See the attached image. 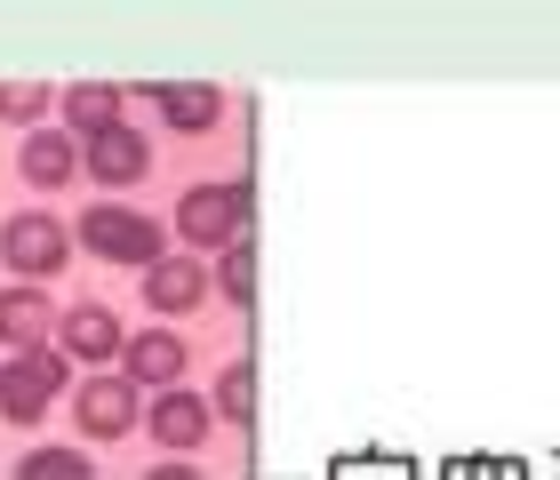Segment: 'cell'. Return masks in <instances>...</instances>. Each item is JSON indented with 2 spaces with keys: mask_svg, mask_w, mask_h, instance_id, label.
Segmentation results:
<instances>
[{
  "mask_svg": "<svg viewBox=\"0 0 560 480\" xmlns=\"http://www.w3.org/2000/svg\"><path fill=\"white\" fill-rule=\"evenodd\" d=\"M248 209H257V192H248L241 176H224V185H192L185 200H176V233H185V248L209 265L217 248L248 241Z\"/></svg>",
  "mask_w": 560,
  "mask_h": 480,
  "instance_id": "6da1fadb",
  "label": "cell"
},
{
  "mask_svg": "<svg viewBox=\"0 0 560 480\" xmlns=\"http://www.w3.org/2000/svg\"><path fill=\"white\" fill-rule=\"evenodd\" d=\"M144 424H152V441H161V448H176V457H185V448H200V441L217 433L209 393H185V385H168L161 400H152V409H144Z\"/></svg>",
  "mask_w": 560,
  "mask_h": 480,
  "instance_id": "9c48e42d",
  "label": "cell"
},
{
  "mask_svg": "<svg viewBox=\"0 0 560 480\" xmlns=\"http://www.w3.org/2000/svg\"><path fill=\"white\" fill-rule=\"evenodd\" d=\"M16 480H96V465L81 448H33V457L16 465Z\"/></svg>",
  "mask_w": 560,
  "mask_h": 480,
  "instance_id": "ac0fdd59",
  "label": "cell"
},
{
  "mask_svg": "<svg viewBox=\"0 0 560 480\" xmlns=\"http://www.w3.org/2000/svg\"><path fill=\"white\" fill-rule=\"evenodd\" d=\"M65 393H72V361L57 344H33L16 361H0V417L9 424H40L48 400H65Z\"/></svg>",
  "mask_w": 560,
  "mask_h": 480,
  "instance_id": "7a4b0ae2",
  "label": "cell"
},
{
  "mask_svg": "<svg viewBox=\"0 0 560 480\" xmlns=\"http://www.w3.org/2000/svg\"><path fill=\"white\" fill-rule=\"evenodd\" d=\"M57 337V305H48V289H0V344L9 352H33Z\"/></svg>",
  "mask_w": 560,
  "mask_h": 480,
  "instance_id": "4fadbf2b",
  "label": "cell"
},
{
  "mask_svg": "<svg viewBox=\"0 0 560 480\" xmlns=\"http://www.w3.org/2000/svg\"><path fill=\"white\" fill-rule=\"evenodd\" d=\"M120 105H129V96H120L113 81H72V89H57V113H65V137L72 144L120 129Z\"/></svg>",
  "mask_w": 560,
  "mask_h": 480,
  "instance_id": "7c38bea8",
  "label": "cell"
},
{
  "mask_svg": "<svg viewBox=\"0 0 560 480\" xmlns=\"http://www.w3.org/2000/svg\"><path fill=\"white\" fill-rule=\"evenodd\" d=\"M65 257H72V233L48 209H16L0 224V265L24 272V289H48V272H65Z\"/></svg>",
  "mask_w": 560,
  "mask_h": 480,
  "instance_id": "277c9868",
  "label": "cell"
},
{
  "mask_svg": "<svg viewBox=\"0 0 560 480\" xmlns=\"http://www.w3.org/2000/svg\"><path fill=\"white\" fill-rule=\"evenodd\" d=\"M48 113H57V89H48V81H0V120H16V129H40Z\"/></svg>",
  "mask_w": 560,
  "mask_h": 480,
  "instance_id": "e0dca14e",
  "label": "cell"
},
{
  "mask_svg": "<svg viewBox=\"0 0 560 480\" xmlns=\"http://www.w3.org/2000/svg\"><path fill=\"white\" fill-rule=\"evenodd\" d=\"M81 168H89L105 192L144 185V176H152V144H144V129H129V120H120V129H105V137L81 144Z\"/></svg>",
  "mask_w": 560,
  "mask_h": 480,
  "instance_id": "52a82bcc",
  "label": "cell"
},
{
  "mask_svg": "<svg viewBox=\"0 0 560 480\" xmlns=\"http://www.w3.org/2000/svg\"><path fill=\"white\" fill-rule=\"evenodd\" d=\"M57 352H65V361H81V368L120 361V313L113 305H72V313H57Z\"/></svg>",
  "mask_w": 560,
  "mask_h": 480,
  "instance_id": "ba28073f",
  "label": "cell"
},
{
  "mask_svg": "<svg viewBox=\"0 0 560 480\" xmlns=\"http://www.w3.org/2000/svg\"><path fill=\"white\" fill-rule=\"evenodd\" d=\"M337 480H409V465H393V457H361V465H337Z\"/></svg>",
  "mask_w": 560,
  "mask_h": 480,
  "instance_id": "d6986e66",
  "label": "cell"
},
{
  "mask_svg": "<svg viewBox=\"0 0 560 480\" xmlns=\"http://www.w3.org/2000/svg\"><path fill=\"white\" fill-rule=\"evenodd\" d=\"M209 289L224 296V305H257V248H248V241L217 248V272H209Z\"/></svg>",
  "mask_w": 560,
  "mask_h": 480,
  "instance_id": "9a60e30c",
  "label": "cell"
},
{
  "mask_svg": "<svg viewBox=\"0 0 560 480\" xmlns=\"http://www.w3.org/2000/svg\"><path fill=\"white\" fill-rule=\"evenodd\" d=\"M152 480H192V472H185V465H161V472H152Z\"/></svg>",
  "mask_w": 560,
  "mask_h": 480,
  "instance_id": "ffe728a7",
  "label": "cell"
},
{
  "mask_svg": "<svg viewBox=\"0 0 560 480\" xmlns=\"http://www.w3.org/2000/svg\"><path fill=\"white\" fill-rule=\"evenodd\" d=\"M137 281H144V305H152V313H192V305H209V265H200V257H161V265H144Z\"/></svg>",
  "mask_w": 560,
  "mask_h": 480,
  "instance_id": "30bf717a",
  "label": "cell"
},
{
  "mask_svg": "<svg viewBox=\"0 0 560 480\" xmlns=\"http://www.w3.org/2000/svg\"><path fill=\"white\" fill-rule=\"evenodd\" d=\"M185 361H192V344L176 337V328H144V337H120V376L144 393H168L176 376H185Z\"/></svg>",
  "mask_w": 560,
  "mask_h": 480,
  "instance_id": "8992f818",
  "label": "cell"
},
{
  "mask_svg": "<svg viewBox=\"0 0 560 480\" xmlns=\"http://www.w3.org/2000/svg\"><path fill=\"white\" fill-rule=\"evenodd\" d=\"M72 417H81V441H120V433H137L144 400H137L129 376H81V400H72Z\"/></svg>",
  "mask_w": 560,
  "mask_h": 480,
  "instance_id": "5b68a950",
  "label": "cell"
},
{
  "mask_svg": "<svg viewBox=\"0 0 560 480\" xmlns=\"http://www.w3.org/2000/svg\"><path fill=\"white\" fill-rule=\"evenodd\" d=\"M161 120H168L176 137L217 129V120H224V89L217 81H176V89H161Z\"/></svg>",
  "mask_w": 560,
  "mask_h": 480,
  "instance_id": "5bb4252c",
  "label": "cell"
},
{
  "mask_svg": "<svg viewBox=\"0 0 560 480\" xmlns=\"http://www.w3.org/2000/svg\"><path fill=\"white\" fill-rule=\"evenodd\" d=\"M16 168H24V185H33V192H57V185L81 176V144H72L65 129H24Z\"/></svg>",
  "mask_w": 560,
  "mask_h": 480,
  "instance_id": "8fae6325",
  "label": "cell"
},
{
  "mask_svg": "<svg viewBox=\"0 0 560 480\" xmlns=\"http://www.w3.org/2000/svg\"><path fill=\"white\" fill-rule=\"evenodd\" d=\"M209 417H217V424H248V417H257V368H248V361H233V368L217 376Z\"/></svg>",
  "mask_w": 560,
  "mask_h": 480,
  "instance_id": "2e32d148",
  "label": "cell"
},
{
  "mask_svg": "<svg viewBox=\"0 0 560 480\" xmlns=\"http://www.w3.org/2000/svg\"><path fill=\"white\" fill-rule=\"evenodd\" d=\"M81 248L105 265H161V224H152L144 209H120V200H96V209H81Z\"/></svg>",
  "mask_w": 560,
  "mask_h": 480,
  "instance_id": "3957f363",
  "label": "cell"
}]
</instances>
